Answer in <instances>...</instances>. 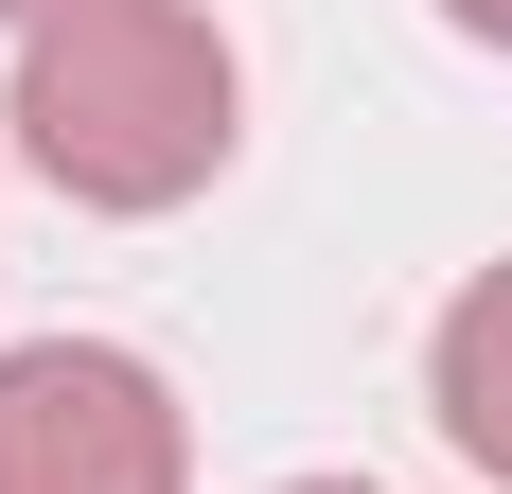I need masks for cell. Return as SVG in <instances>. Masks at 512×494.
Here are the masks:
<instances>
[{
  "instance_id": "5",
  "label": "cell",
  "mask_w": 512,
  "mask_h": 494,
  "mask_svg": "<svg viewBox=\"0 0 512 494\" xmlns=\"http://www.w3.org/2000/svg\"><path fill=\"white\" fill-rule=\"evenodd\" d=\"M283 494H371V477H283Z\"/></svg>"
},
{
  "instance_id": "2",
  "label": "cell",
  "mask_w": 512,
  "mask_h": 494,
  "mask_svg": "<svg viewBox=\"0 0 512 494\" xmlns=\"http://www.w3.org/2000/svg\"><path fill=\"white\" fill-rule=\"evenodd\" d=\"M0 494H195V424L142 353L36 336L0 353Z\"/></svg>"
},
{
  "instance_id": "4",
  "label": "cell",
  "mask_w": 512,
  "mask_h": 494,
  "mask_svg": "<svg viewBox=\"0 0 512 494\" xmlns=\"http://www.w3.org/2000/svg\"><path fill=\"white\" fill-rule=\"evenodd\" d=\"M442 18H460V36H495V53H512V0H442Z\"/></svg>"
},
{
  "instance_id": "1",
  "label": "cell",
  "mask_w": 512,
  "mask_h": 494,
  "mask_svg": "<svg viewBox=\"0 0 512 494\" xmlns=\"http://www.w3.org/2000/svg\"><path fill=\"white\" fill-rule=\"evenodd\" d=\"M0 106L71 212H177L230 159V36L195 0H0Z\"/></svg>"
},
{
  "instance_id": "3",
  "label": "cell",
  "mask_w": 512,
  "mask_h": 494,
  "mask_svg": "<svg viewBox=\"0 0 512 494\" xmlns=\"http://www.w3.org/2000/svg\"><path fill=\"white\" fill-rule=\"evenodd\" d=\"M424 389H442V442L477 477H512V265H477L442 300V336H424Z\"/></svg>"
}]
</instances>
